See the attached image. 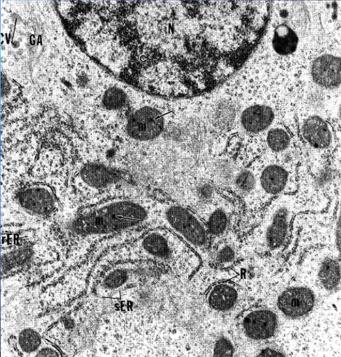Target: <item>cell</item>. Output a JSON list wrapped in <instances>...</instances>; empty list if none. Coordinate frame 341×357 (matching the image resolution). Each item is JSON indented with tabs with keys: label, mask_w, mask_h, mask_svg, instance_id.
<instances>
[{
	"label": "cell",
	"mask_w": 341,
	"mask_h": 357,
	"mask_svg": "<svg viewBox=\"0 0 341 357\" xmlns=\"http://www.w3.org/2000/svg\"><path fill=\"white\" fill-rule=\"evenodd\" d=\"M152 227H164L187 243L200 257L209 256L210 235L207 225L193 210L175 201H156Z\"/></svg>",
	"instance_id": "obj_3"
},
{
	"label": "cell",
	"mask_w": 341,
	"mask_h": 357,
	"mask_svg": "<svg viewBox=\"0 0 341 357\" xmlns=\"http://www.w3.org/2000/svg\"><path fill=\"white\" fill-rule=\"evenodd\" d=\"M313 81L319 86L335 89L340 86V57L325 54L315 60L312 66Z\"/></svg>",
	"instance_id": "obj_10"
},
{
	"label": "cell",
	"mask_w": 341,
	"mask_h": 357,
	"mask_svg": "<svg viewBox=\"0 0 341 357\" xmlns=\"http://www.w3.org/2000/svg\"><path fill=\"white\" fill-rule=\"evenodd\" d=\"M335 242L338 255L340 254V208H338L337 213L335 226Z\"/></svg>",
	"instance_id": "obj_26"
},
{
	"label": "cell",
	"mask_w": 341,
	"mask_h": 357,
	"mask_svg": "<svg viewBox=\"0 0 341 357\" xmlns=\"http://www.w3.org/2000/svg\"><path fill=\"white\" fill-rule=\"evenodd\" d=\"M289 181L290 174L285 167L270 165L262 170L257 179V185L263 194L274 197L286 190Z\"/></svg>",
	"instance_id": "obj_15"
},
{
	"label": "cell",
	"mask_w": 341,
	"mask_h": 357,
	"mask_svg": "<svg viewBox=\"0 0 341 357\" xmlns=\"http://www.w3.org/2000/svg\"><path fill=\"white\" fill-rule=\"evenodd\" d=\"M333 174L329 169H324L323 172L319 174V176L317 178L316 184L317 188H324L325 186H327L333 180Z\"/></svg>",
	"instance_id": "obj_25"
},
{
	"label": "cell",
	"mask_w": 341,
	"mask_h": 357,
	"mask_svg": "<svg viewBox=\"0 0 341 357\" xmlns=\"http://www.w3.org/2000/svg\"><path fill=\"white\" fill-rule=\"evenodd\" d=\"M107 261H146L159 264L186 281L200 266V257L173 231L151 227L136 240L114 248Z\"/></svg>",
	"instance_id": "obj_2"
},
{
	"label": "cell",
	"mask_w": 341,
	"mask_h": 357,
	"mask_svg": "<svg viewBox=\"0 0 341 357\" xmlns=\"http://www.w3.org/2000/svg\"><path fill=\"white\" fill-rule=\"evenodd\" d=\"M278 320L273 310L253 307L246 310L239 319V327L244 336L255 342H262L274 336Z\"/></svg>",
	"instance_id": "obj_8"
},
{
	"label": "cell",
	"mask_w": 341,
	"mask_h": 357,
	"mask_svg": "<svg viewBox=\"0 0 341 357\" xmlns=\"http://www.w3.org/2000/svg\"><path fill=\"white\" fill-rule=\"evenodd\" d=\"M275 113L267 105L254 104L244 108L239 116L241 130L249 135H255L267 130L273 122Z\"/></svg>",
	"instance_id": "obj_11"
},
{
	"label": "cell",
	"mask_w": 341,
	"mask_h": 357,
	"mask_svg": "<svg viewBox=\"0 0 341 357\" xmlns=\"http://www.w3.org/2000/svg\"><path fill=\"white\" fill-rule=\"evenodd\" d=\"M271 43L273 50L277 54L289 56L297 51L299 37L292 27L283 24L275 28Z\"/></svg>",
	"instance_id": "obj_16"
},
{
	"label": "cell",
	"mask_w": 341,
	"mask_h": 357,
	"mask_svg": "<svg viewBox=\"0 0 341 357\" xmlns=\"http://www.w3.org/2000/svg\"><path fill=\"white\" fill-rule=\"evenodd\" d=\"M231 185L234 186L235 190L241 197H248L255 191L257 186V178L249 168L239 170L237 173Z\"/></svg>",
	"instance_id": "obj_19"
},
{
	"label": "cell",
	"mask_w": 341,
	"mask_h": 357,
	"mask_svg": "<svg viewBox=\"0 0 341 357\" xmlns=\"http://www.w3.org/2000/svg\"><path fill=\"white\" fill-rule=\"evenodd\" d=\"M156 200L121 196L90 204L75 214L69 228L76 238L97 241L143 226L151 225Z\"/></svg>",
	"instance_id": "obj_1"
},
{
	"label": "cell",
	"mask_w": 341,
	"mask_h": 357,
	"mask_svg": "<svg viewBox=\"0 0 341 357\" xmlns=\"http://www.w3.org/2000/svg\"><path fill=\"white\" fill-rule=\"evenodd\" d=\"M267 142L271 151L274 153H282L289 148L291 137L285 128L277 127L268 132Z\"/></svg>",
	"instance_id": "obj_22"
},
{
	"label": "cell",
	"mask_w": 341,
	"mask_h": 357,
	"mask_svg": "<svg viewBox=\"0 0 341 357\" xmlns=\"http://www.w3.org/2000/svg\"><path fill=\"white\" fill-rule=\"evenodd\" d=\"M313 289L303 284H296L283 290L278 297V312L290 319L303 318L312 312L316 305Z\"/></svg>",
	"instance_id": "obj_9"
},
{
	"label": "cell",
	"mask_w": 341,
	"mask_h": 357,
	"mask_svg": "<svg viewBox=\"0 0 341 357\" xmlns=\"http://www.w3.org/2000/svg\"><path fill=\"white\" fill-rule=\"evenodd\" d=\"M42 339L39 333L32 329L22 331L17 338V347L24 354H37L42 347Z\"/></svg>",
	"instance_id": "obj_21"
},
{
	"label": "cell",
	"mask_w": 341,
	"mask_h": 357,
	"mask_svg": "<svg viewBox=\"0 0 341 357\" xmlns=\"http://www.w3.org/2000/svg\"><path fill=\"white\" fill-rule=\"evenodd\" d=\"M157 263L146 261H120L113 263L101 275L96 287L98 296L110 297L142 282L145 273Z\"/></svg>",
	"instance_id": "obj_5"
},
{
	"label": "cell",
	"mask_w": 341,
	"mask_h": 357,
	"mask_svg": "<svg viewBox=\"0 0 341 357\" xmlns=\"http://www.w3.org/2000/svg\"><path fill=\"white\" fill-rule=\"evenodd\" d=\"M237 116L236 106L229 101H221L211 112L213 128L219 132H227L235 126Z\"/></svg>",
	"instance_id": "obj_18"
},
{
	"label": "cell",
	"mask_w": 341,
	"mask_h": 357,
	"mask_svg": "<svg viewBox=\"0 0 341 357\" xmlns=\"http://www.w3.org/2000/svg\"><path fill=\"white\" fill-rule=\"evenodd\" d=\"M15 204L30 215L47 218L56 211L58 202L51 185L42 183L24 185L15 193Z\"/></svg>",
	"instance_id": "obj_7"
},
{
	"label": "cell",
	"mask_w": 341,
	"mask_h": 357,
	"mask_svg": "<svg viewBox=\"0 0 341 357\" xmlns=\"http://www.w3.org/2000/svg\"><path fill=\"white\" fill-rule=\"evenodd\" d=\"M36 356H61L59 351L51 346L42 347L38 351Z\"/></svg>",
	"instance_id": "obj_27"
},
{
	"label": "cell",
	"mask_w": 341,
	"mask_h": 357,
	"mask_svg": "<svg viewBox=\"0 0 341 357\" xmlns=\"http://www.w3.org/2000/svg\"><path fill=\"white\" fill-rule=\"evenodd\" d=\"M241 298L239 287L229 282L213 284L208 290L206 300L208 305L215 312H230L239 303Z\"/></svg>",
	"instance_id": "obj_13"
},
{
	"label": "cell",
	"mask_w": 341,
	"mask_h": 357,
	"mask_svg": "<svg viewBox=\"0 0 341 357\" xmlns=\"http://www.w3.org/2000/svg\"><path fill=\"white\" fill-rule=\"evenodd\" d=\"M259 356H284L285 355L278 351L273 350L272 349H265L262 350L259 354Z\"/></svg>",
	"instance_id": "obj_28"
},
{
	"label": "cell",
	"mask_w": 341,
	"mask_h": 357,
	"mask_svg": "<svg viewBox=\"0 0 341 357\" xmlns=\"http://www.w3.org/2000/svg\"><path fill=\"white\" fill-rule=\"evenodd\" d=\"M236 259V251L231 245L221 244L215 253V261L222 267H229Z\"/></svg>",
	"instance_id": "obj_23"
},
{
	"label": "cell",
	"mask_w": 341,
	"mask_h": 357,
	"mask_svg": "<svg viewBox=\"0 0 341 357\" xmlns=\"http://www.w3.org/2000/svg\"><path fill=\"white\" fill-rule=\"evenodd\" d=\"M301 133L305 142L315 149H328L333 143V133L328 123L319 116L307 118L302 124Z\"/></svg>",
	"instance_id": "obj_14"
},
{
	"label": "cell",
	"mask_w": 341,
	"mask_h": 357,
	"mask_svg": "<svg viewBox=\"0 0 341 357\" xmlns=\"http://www.w3.org/2000/svg\"><path fill=\"white\" fill-rule=\"evenodd\" d=\"M194 199L200 204H219L215 200H218L219 193L215 188V185L211 181L207 179H200L197 181L191 190Z\"/></svg>",
	"instance_id": "obj_20"
},
{
	"label": "cell",
	"mask_w": 341,
	"mask_h": 357,
	"mask_svg": "<svg viewBox=\"0 0 341 357\" xmlns=\"http://www.w3.org/2000/svg\"><path fill=\"white\" fill-rule=\"evenodd\" d=\"M313 275L317 285L325 291H333L340 284V257L325 255L318 259L313 268Z\"/></svg>",
	"instance_id": "obj_12"
},
{
	"label": "cell",
	"mask_w": 341,
	"mask_h": 357,
	"mask_svg": "<svg viewBox=\"0 0 341 357\" xmlns=\"http://www.w3.org/2000/svg\"><path fill=\"white\" fill-rule=\"evenodd\" d=\"M203 220L207 225L211 238L221 237L224 235L229 226L230 212L223 204H214L208 208L206 217Z\"/></svg>",
	"instance_id": "obj_17"
},
{
	"label": "cell",
	"mask_w": 341,
	"mask_h": 357,
	"mask_svg": "<svg viewBox=\"0 0 341 357\" xmlns=\"http://www.w3.org/2000/svg\"><path fill=\"white\" fill-rule=\"evenodd\" d=\"M127 179V174L122 172L121 167L103 161L88 163L77 176V181L84 185L86 191L97 197L112 191Z\"/></svg>",
	"instance_id": "obj_6"
},
{
	"label": "cell",
	"mask_w": 341,
	"mask_h": 357,
	"mask_svg": "<svg viewBox=\"0 0 341 357\" xmlns=\"http://www.w3.org/2000/svg\"><path fill=\"white\" fill-rule=\"evenodd\" d=\"M214 356H230L235 354V347L231 341L225 337H221L218 340L214 347Z\"/></svg>",
	"instance_id": "obj_24"
},
{
	"label": "cell",
	"mask_w": 341,
	"mask_h": 357,
	"mask_svg": "<svg viewBox=\"0 0 341 357\" xmlns=\"http://www.w3.org/2000/svg\"><path fill=\"white\" fill-rule=\"evenodd\" d=\"M294 208L296 205L290 197L278 198L271 205L258 228V243L263 250L276 252L285 245Z\"/></svg>",
	"instance_id": "obj_4"
}]
</instances>
